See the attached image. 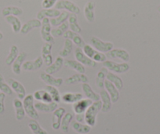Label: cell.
Segmentation results:
<instances>
[{"instance_id":"cell-1","label":"cell","mask_w":160,"mask_h":134,"mask_svg":"<svg viewBox=\"0 0 160 134\" xmlns=\"http://www.w3.org/2000/svg\"><path fill=\"white\" fill-rule=\"evenodd\" d=\"M102 108L101 101H95L88 107L85 112V122L91 127L95 126L97 123V116Z\"/></svg>"},{"instance_id":"cell-2","label":"cell","mask_w":160,"mask_h":134,"mask_svg":"<svg viewBox=\"0 0 160 134\" xmlns=\"http://www.w3.org/2000/svg\"><path fill=\"white\" fill-rule=\"evenodd\" d=\"M23 104H24L26 115L29 118L35 120H38L39 118L38 111L35 107V99H34L33 94L26 95V97L23 100Z\"/></svg>"},{"instance_id":"cell-3","label":"cell","mask_w":160,"mask_h":134,"mask_svg":"<svg viewBox=\"0 0 160 134\" xmlns=\"http://www.w3.org/2000/svg\"><path fill=\"white\" fill-rule=\"evenodd\" d=\"M103 67L115 74H123L128 72L130 68V64L127 62L118 64L112 61H105L103 63Z\"/></svg>"},{"instance_id":"cell-4","label":"cell","mask_w":160,"mask_h":134,"mask_svg":"<svg viewBox=\"0 0 160 134\" xmlns=\"http://www.w3.org/2000/svg\"><path fill=\"white\" fill-rule=\"evenodd\" d=\"M82 49L84 53H85V54L88 57H90V59L94 61L96 63H104V61H107L105 54L104 53H101V52L95 50L90 44H85Z\"/></svg>"},{"instance_id":"cell-5","label":"cell","mask_w":160,"mask_h":134,"mask_svg":"<svg viewBox=\"0 0 160 134\" xmlns=\"http://www.w3.org/2000/svg\"><path fill=\"white\" fill-rule=\"evenodd\" d=\"M90 45L95 50L104 53H108L114 47V45L112 42L102 41V40L100 39L99 38L96 36H93L90 38Z\"/></svg>"},{"instance_id":"cell-6","label":"cell","mask_w":160,"mask_h":134,"mask_svg":"<svg viewBox=\"0 0 160 134\" xmlns=\"http://www.w3.org/2000/svg\"><path fill=\"white\" fill-rule=\"evenodd\" d=\"M51 24H50V19L47 17L42 20V25H41V37L45 42L52 43L54 42V38L51 35Z\"/></svg>"},{"instance_id":"cell-7","label":"cell","mask_w":160,"mask_h":134,"mask_svg":"<svg viewBox=\"0 0 160 134\" xmlns=\"http://www.w3.org/2000/svg\"><path fill=\"white\" fill-rule=\"evenodd\" d=\"M74 55H75V58L77 61H78L79 63L82 64L85 67H93L96 66L97 63L94 61H93L92 59H90V57L87 56L85 54V53L83 52L82 48L80 47H77L75 50L74 52Z\"/></svg>"},{"instance_id":"cell-8","label":"cell","mask_w":160,"mask_h":134,"mask_svg":"<svg viewBox=\"0 0 160 134\" xmlns=\"http://www.w3.org/2000/svg\"><path fill=\"white\" fill-rule=\"evenodd\" d=\"M55 8L59 10H65L67 12H70L75 14H78L80 13L79 7L70 0H58L55 4Z\"/></svg>"},{"instance_id":"cell-9","label":"cell","mask_w":160,"mask_h":134,"mask_svg":"<svg viewBox=\"0 0 160 134\" xmlns=\"http://www.w3.org/2000/svg\"><path fill=\"white\" fill-rule=\"evenodd\" d=\"M8 83L13 89V91H14L18 95V97L21 100H24L26 97V89L24 86L20 82L13 78H9Z\"/></svg>"},{"instance_id":"cell-10","label":"cell","mask_w":160,"mask_h":134,"mask_svg":"<svg viewBox=\"0 0 160 134\" xmlns=\"http://www.w3.org/2000/svg\"><path fill=\"white\" fill-rule=\"evenodd\" d=\"M108 55L109 57L121 60L123 62H128L130 59V53L124 49H112L108 53Z\"/></svg>"},{"instance_id":"cell-11","label":"cell","mask_w":160,"mask_h":134,"mask_svg":"<svg viewBox=\"0 0 160 134\" xmlns=\"http://www.w3.org/2000/svg\"><path fill=\"white\" fill-rule=\"evenodd\" d=\"M93 104V101L90 99H81L80 101H77L76 103L72 104V109L75 115L77 114H85L86 111L88 109L91 104Z\"/></svg>"},{"instance_id":"cell-12","label":"cell","mask_w":160,"mask_h":134,"mask_svg":"<svg viewBox=\"0 0 160 134\" xmlns=\"http://www.w3.org/2000/svg\"><path fill=\"white\" fill-rule=\"evenodd\" d=\"M66 113V111L64 107H58L52 115V128L54 130H58L61 127V120L63 116Z\"/></svg>"},{"instance_id":"cell-13","label":"cell","mask_w":160,"mask_h":134,"mask_svg":"<svg viewBox=\"0 0 160 134\" xmlns=\"http://www.w3.org/2000/svg\"><path fill=\"white\" fill-rule=\"evenodd\" d=\"M52 48H53V44L49 42H45V44L42 46L41 53H42V57L43 59L44 64L47 66H50L53 62V57H52Z\"/></svg>"},{"instance_id":"cell-14","label":"cell","mask_w":160,"mask_h":134,"mask_svg":"<svg viewBox=\"0 0 160 134\" xmlns=\"http://www.w3.org/2000/svg\"><path fill=\"white\" fill-rule=\"evenodd\" d=\"M64 38H68V39L72 40V42L77 47H80L82 48L85 45V42H84L83 38L78 33L74 32L71 30H68L64 34Z\"/></svg>"},{"instance_id":"cell-15","label":"cell","mask_w":160,"mask_h":134,"mask_svg":"<svg viewBox=\"0 0 160 134\" xmlns=\"http://www.w3.org/2000/svg\"><path fill=\"white\" fill-rule=\"evenodd\" d=\"M35 107L38 112H43V113H53L58 107V104L56 102L44 103V102H36L35 104Z\"/></svg>"},{"instance_id":"cell-16","label":"cell","mask_w":160,"mask_h":134,"mask_svg":"<svg viewBox=\"0 0 160 134\" xmlns=\"http://www.w3.org/2000/svg\"><path fill=\"white\" fill-rule=\"evenodd\" d=\"M40 78L42 82L46 83L47 86H56V87H59L64 82V80L61 78H55L52 75L47 74L46 72L42 73L40 75Z\"/></svg>"},{"instance_id":"cell-17","label":"cell","mask_w":160,"mask_h":134,"mask_svg":"<svg viewBox=\"0 0 160 134\" xmlns=\"http://www.w3.org/2000/svg\"><path fill=\"white\" fill-rule=\"evenodd\" d=\"M104 89L110 96L112 103H116L119 99V90L111 82L106 79L104 82Z\"/></svg>"},{"instance_id":"cell-18","label":"cell","mask_w":160,"mask_h":134,"mask_svg":"<svg viewBox=\"0 0 160 134\" xmlns=\"http://www.w3.org/2000/svg\"><path fill=\"white\" fill-rule=\"evenodd\" d=\"M100 97H101V101L102 102V108H101V112L103 113H108L111 111L112 106V100H111L110 96L106 91L105 89H101L100 92Z\"/></svg>"},{"instance_id":"cell-19","label":"cell","mask_w":160,"mask_h":134,"mask_svg":"<svg viewBox=\"0 0 160 134\" xmlns=\"http://www.w3.org/2000/svg\"><path fill=\"white\" fill-rule=\"evenodd\" d=\"M27 56L28 54L26 52H21L19 53V55H18V57L14 61V62L12 64V71H13V72L15 75H18L21 74V69H22V65L24 63V61H25Z\"/></svg>"},{"instance_id":"cell-20","label":"cell","mask_w":160,"mask_h":134,"mask_svg":"<svg viewBox=\"0 0 160 134\" xmlns=\"http://www.w3.org/2000/svg\"><path fill=\"white\" fill-rule=\"evenodd\" d=\"M83 98L82 93H64L61 95V101L64 104H73L77 101Z\"/></svg>"},{"instance_id":"cell-21","label":"cell","mask_w":160,"mask_h":134,"mask_svg":"<svg viewBox=\"0 0 160 134\" xmlns=\"http://www.w3.org/2000/svg\"><path fill=\"white\" fill-rule=\"evenodd\" d=\"M64 64V58L58 56V57L56 58L54 62L52 63L50 66H47V67L45 70V72L47 74H50V75H53V74L55 73H58V72L62 68Z\"/></svg>"},{"instance_id":"cell-22","label":"cell","mask_w":160,"mask_h":134,"mask_svg":"<svg viewBox=\"0 0 160 134\" xmlns=\"http://www.w3.org/2000/svg\"><path fill=\"white\" fill-rule=\"evenodd\" d=\"M41 25H42V21L37 19V18L36 19L29 20L24 25H22L21 29V33L23 34V35H27L32 29L41 27Z\"/></svg>"},{"instance_id":"cell-23","label":"cell","mask_w":160,"mask_h":134,"mask_svg":"<svg viewBox=\"0 0 160 134\" xmlns=\"http://www.w3.org/2000/svg\"><path fill=\"white\" fill-rule=\"evenodd\" d=\"M61 10H58V9H42V10H40L38 13H37V19L42 21L44 18H53L58 17V15L61 13Z\"/></svg>"},{"instance_id":"cell-24","label":"cell","mask_w":160,"mask_h":134,"mask_svg":"<svg viewBox=\"0 0 160 134\" xmlns=\"http://www.w3.org/2000/svg\"><path fill=\"white\" fill-rule=\"evenodd\" d=\"M82 92H83L84 95L86 96V97L87 99L91 100L93 102H95V101H101V97H100V94L95 93L92 89L91 86L87 83H82Z\"/></svg>"},{"instance_id":"cell-25","label":"cell","mask_w":160,"mask_h":134,"mask_svg":"<svg viewBox=\"0 0 160 134\" xmlns=\"http://www.w3.org/2000/svg\"><path fill=\"white\" fill-rule=\"evenodd\" d=\"M95 2L90 1L87 2L84 7V16L89 23H93L95 21Z\"/></svg>"},{"instance_id":"cell-26","label":"cell","mask_w":160,"mask_h":134,"mask_svg":"<svg viewBox=\"0 0 160 134\" xmlns=\"http://www.w3.org/2000/svg\"><path fill=\"white\" fill-rule=\"evenodd\" d=\"M13 107H14L15 109L17 120L18 121H21L22 119H24V118L26 115V113L24 108V104H23L21 100L19 99L18 97L15 98L13 100Z\"/></svg>"},{"instance_id":"cell-27","label":"cell","mask_w":160,"mask_h":134,"mask_svg":"<svg viewBox=\"0 0 160 134\" xmlns=\"http://www.w3.org/2000/svg\"><path fill=\"white\" fill-rule=\"evenodd\" d=\"M88 81V77L85 74L77 73L68 77L65 80V83L67 85H74L78 84V83H87Z\"/></svg>"},{"instance_id":"cell-28","label":"cell","mask_w":160,"mask_h":134,"mask_svg":"<svg viewBox=\"0 0 160 134\" xmlns=\"http://www.w3.org/2000/svg\"><path fill=\"white\" fill-rule=\"evenodd\" d=\"M34 99L36 101H40V102H44V103H51L53 102V99H52L50 93L44 89H39L37 90L35 93H33Z\"/></svg>"},{"instance_id":"cell-29","label":"cell","mask_w":160,"mask_h":134,"mask_svg":"<svg viewBox=\"0 0 160 134\" xmlns=\"http://www.w3.org/2000/svg\"><path fill=\"white\" fill-rule=\"evenodd\" d=\"M64 65L66 67L71 68L72 70L75 71L78 73L85 74L86 72L85 66L82 65L81 63L77 61L76 60L75 61H74V60H67V61H64Z\"/></svg>"},{"instance_id":"cell-30","label":"cell","mask_w":160,"mask_h":134,"mask_svg":"<svg viewBox=\"0 0 160 134\" xmlns=\"http://www.w3.org/2000/svg\"><path fill=\"white\" fill-rule=\"evenodd\" d=\"M5 19H6V21L11 25L12 29H13V32H14V33H18V32H21L22 24H21V21H20V19L18 17L13 16V15H10V16L6 17Z\"/></svg>"},{"instance_id":"cell-31","label":"cell","mask_w":160,"mask_h":134,"mask_svg":"<svg viewBox=\"0 0 160 134\" xmlns=\"http://www.w3.org/2000/svg\"><path fill=\"white\" fill-rule=\"evenodd\" d=\"M106 79L111 82L118 90H121L123 88V82H122V78H120L119 76H118L115 73L108 72L107 75H106Z\"/></svg>"},{"instance_id":"cell-32","label":"cell","mask_w":160,"mask_h":134,"mask_svg":"<svg viewBox=\"0 0 160 134\" xmlns=\"http://www.w3.org/2000/svg\"><path fill=\"white\" fill-rule=\"evenodd\" d=\"M24 13L21 7H14V6H10V7H7L5 8L2 9V15L3 17L10 16V15H13V16H21Z\"/></svg>"},{"instance_id":"cell-33","label":"cell","mask_w":160,"mask_h":134,"mask_svg":"<svg viewBox=\"0 0 160 134\" xmlns=\"http://www.w3.org/2000/svg\"><path fill=\"white\" fill-rule=\"evenodd\" d=\"M108 70L106 67H103L101 68V70L98 72L96 76V79H95V82H96V86H98L99 89H104V82H105L106 75H107Z\"/></svg>"},{"instance_id":"cell-34","label":"cell","mask_w":160,"mask_h":134,"mask_svg":"<svg viewBox=\"0 0 160 134\" xmlns=\"http://www.w3.org/2000/svg\"><path fill=\"white\" fill-rule=\"evenodd\" d=\"M73 118L74 115L72 113H70V112L64 114V115L62 118V120H61V127H60L61 132H64V133H68V132L69 126H70Z\"/></svg>"},{"instance_id":"cell-35","label":"cell","mask_w":160,"mask_h":134,"mask_svg":"<svg viewBox=\"0 0 160 134\" xmlns=\"http://www.w3.org/2000/svg\"><path fill=\"white\" fill-rule=\"evenodd\" d=\"M72 127L73 130H75L78 134H88L91 131V126L89 125L82 124V122H74L72 125Z\"/></svg>"},{"instance_id":"cell-36","label":"cell","mask_w":160,"mask_h":134,"mask_svg":"<svg viewBox=\"0 0 160 134\" xmlns=\"http://www.w3.org/2000/svg\"><path fill=\"white\" fill-rule=\"evenodd\" d=\"M68 23L69 28H70L71 31L76 32V33H80V32H82V28H81L80 25L78 24V17H77L76 14L72 13V14L69 15V17L68 19Z\"/></svg>"},{"instance_id":"cell-37","label":"cell","mask_w":160,"mask_h":134,"mask_svg":"<svg viewBox=\"0 0 160 134\" xmlns=\"http://www.w3.org/2000/svg\"><path fill=\"white\" fill-rule=\"evenodd\" d=\"M69 17V14L67 11H64L61 12L58 17L53 18H50V22L51 26L53 27H58V26L61 25V24L64 23L65 21H68Z\"/></svg>"},{"instance_id":"cell-38","label":"cell","mask_w":160,"mask_h":134,"mask_svg":"<svg viewBox=\"0 0 160 134\" xmlns=\"http://www.w3.org/2000/svg\"><path fill=\"white\" fill-rule=\"evenodd\" d=\"M19 49L17 47L16 45H13L11 46L10 49V53H9L8 56L6 58L5 63L7 65H12L14 61L16 60V58L18 57V55H19Z\"/></svg>"},{"instance_id":"cell-39","label":"cell","mask_w":160,"mask_h":134,"mask_svg":"<svg viewBox=\"0 0 160 134\" xmlns=\"http://www.w3.org/2000/svg\"><path fill=\"white\" fill-rule=\"evenodd\" d=\"M28 127L33 134H48V132L40 126L37 120H31L28 123Z\"/></svg>"},{"instance_id":"cell-40","label":"cell","mask_w":160,"mask_h":134,"mask_svg":"<svg viewBox=\"0 0 160 134\" xmlns=\"http://www.w3.org/2000/svg\"><path fill=\"white\" fill-rule=\"evenodd\" d=\"M73 45L74 43L72 42V40L65 38V41H64V48H63L62 50L60 51L59 56L63 58L68 57L72 53V52L73 51Z\"/></svg>"},{"instance_id":"cell-41","label":"cell","mask_w":160,"mask_h":134,"mask_svg":"<svg viewBox=\"0 0 160 134\" xmlns=\"http://www.w3.org/2000/svg\"><path fill=\"white\" fill-rule=\"evenodd\" d=\"M69 26L68 21H65L64 23L61 24V25L58 26L55 28L51 29V35H53V38H58L64 35V34L68 30Z\"/></svg>"},{"instance_id":"cell-42","label":"cell","mask_w":160,"mask_h":134,"mask_svg":"<svg viewBox=\"0 0 160 134\" xmlns=\"http://www.w3.org/2000/svg\"><path fill=\"white\" fill-rule=\"evenodd\" d=\"M45 89L50 93L52 99H53V102H56L59 104L61 101V95L60 93L59 90L58 89V87L56 86H47L45 87Z\"/></svg>"},{"instance_id":"cell-43","label":"cell","mask_w":160,"mask_h":134,"mask_svg":"<svg viewBox=\"0 0 160 134\" xmlns=\"http://www.w3.org/2000/svg\"><path fill=\"white\" fill-rule=\"evenodd\" d=\"M0 91L6 95H12L13 92L10 85L6 82L2 75H0Z\"/></svg>"},{"instance_id":"cell-44","label":"cell","mask_w":160,"mask_h":134,"mask_svg":"<svg viewBox=\"0 0 160 134\" xmlns=\"http://www.w3.org/2000/svg\"><path fill=\"white\" fill-rule=\"evenodd\" d=\"M22 69L26 72H32V71L36 70V67L34 61H28L23 64Z\"/></svg>"},{"instance_id":"cell-45","label":"cell","mask_w":160,"mask_h":134,"mask_svg":"<svg viewBox=\"0 0 160 134\" xmlns=\"http://www.w3.org/2000/svg\"><path fill=\"white\" fill-rule=\"evenodd\" d=\"M58 0H42V7L43 9H50L54 7Z\"/></svg>"},{"instance_id":"cell-46","label":"cell","mask_w":160,"mask_h":134,"mask_svg":"<svg viewBox=\"0 0 160 134\" xmlns=\"http://www.w3.org/2000/svg\"><path fill=\"white\" fill-rule=\"evenodd\" d=\"M5 93H0V115H3L5 112Z\"/></svg>"},{"instance_id":"cell-47","label":"cell","mask_w":160,"mask_h":134,"mask_svg":"<svg viewBox=\"0 0 160 134\" xmlns=\"http://www.w3.org/2000/svg\"><path fill=\"white\" fill-rule=\"evenodd\" d=\"M75 120L78 122H82L85 121V114H77L75 115Z\"/></svg>"},{"instance_id":"cell-48","label":"cell","mask_w":160,"mask_h":134,"mask_svg":"<svg viewBox=\"0 0 160 134\" xmlns=\"http://www.w3.org/2000/svg\"><path fill=\"white\" fill-rule=\"evenodd\" d=\"M2 39H3V34L0 32V40H2Z\"/></svg>"},{"instance_id":"cell-49","label":"cell","mask_w":160,"mask_h":134,"mask_svg":"<svg viewBox=\"0 0 160 134\" xmlns=\"http://www.w3.org/2000/svg\"><path fill=\"white\" fill-rule=\"evenodd\" d=\"M158 11L159 12V13H160V6H159V7H158Z\"/></svg>"},{"instance_id":"cell-50","label":"cell","mask_w":160,"mask_h":134,"mask_svg":"<svg viewBox=\"0 0 160 134\" xmlns=\"http://www.w3.org/2000/svg\"><path fill=\"white\" fill-rule=\"evenodd\" d=\"M0 93H1V91H0Z\"/></svg>"}]
</instances>
